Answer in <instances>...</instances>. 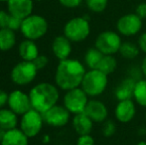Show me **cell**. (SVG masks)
Instances as JSON below:
<instances>
[{"label":"cell","mask_w":146,"mask_h":145,"mask_svg":"<svg viewBox=\"0 0 146 145\" xmlns=\"http://www.w3.org/2000/svg\"><path fill=\"white\" fill-rule=\"evenodd\" d=\"M64 107L71 113L78 114L85 111V109L88 103V95L82 87L67 91L64 95Z\"/></svg>","instance_id":"obj_8"},{"label":"cell","mask_w":146,"mask_h":145,"mask_svg":"<svg viewBox=\"0 0 146 145\" xmlns=\"http://www.w3.org/2000/svg\"><path fill=\"white\" fill-rule=\"evenodd\" d=\"M145 118H146V114H145Z\"/></svg>","instance_id":"obj_42"},{"label":"cell","mask_w":146,"mask_h":145,"mask_svg":"<svg viewBox=\"0 0 146 145\" xmlns=\"http://www.w3.org/2000/svg\"><path fill=\"white\" fill-rule=\"evenodd\" d=\"M104 54L100 52L98 49L96 47L94 48H90L87 50L85 54V64L90 70H94V69H98V65H100V61H102Z\"/></svg>","instance_id":"obj_23"},{"label":"cell","mask_w":146,"mask_h":145,"mask_svg":"<svg viewBox=\"0 0 146 145\" xmlns=\"http://www.w3.org/2000/svg\"><path fill=\"white\" fill-rule=\"evenodd\" d=\"M20 31L26 39L39 40L48 32V22L43 16L31 14L23 19Z\"/></svg>","instance_id":"obj_4"},{"label":"cell","mask_w":146,"mask_h":145,"mask_svg":"<svg viewBox=\"0 0 146 145\" xmlns=\"http://www.w3.org/2000/svg\"><path fill=\"white\" fill-rule=\"evenodd\" d=\"M52 51L59 61H63L69 59L72 53V41L69 40L65 35L57 36L53 40Z\"/></svg>","instance_id":"obj_16"},{"label":"cell","mask_w":146,"mask_h":145,"mask_svg":"<svg viewBox=\"0 0 146 145\" xmlns=\"http://www.w3.org/2000/svg\"><path fill=\"white\" fill-rule=\"evenodd\" d=\"M135 14L141 18V19H146V3L142 2V3L138 4L135 9Z\"/></svg>","instance_id":"obj_34"},{"label":"cell","mask_w":146,"mask_h":145,"mask_svg":"<svg viewBox=\"0 0 146 145\" xmlns=\"http://www.w3.org/2000/svg\"><path fill=\"white\" fill-rule=\"evenodd\" d=\"M86 68L79 60L66 59L60 61L55 73V83L63 91H70L81 87L85 77Z\"/></svg>","instance_id":"obj_1"},{"label":"cell","mask_w":146,"mask_h":145,"mask_svg":"<svg viewBox=\"0 0 146 145\" xmlns=\"http://www.w3.org/2000/svg\"><path fill=\"white\" fill-rule=\"evenodd\" d=\"M17 114L10 109H0V127L5 130H10L17 127Z\"/></svg>","instance_id":"obj_21"},{"label":"cell","mask_w":146,"mask_h":145,"mask_svg":"<svg viewBox=\"0 0 146 145\" xmlns=\"http://www.w3.org/2000/svg\"><path fill=\"white\" fill-rule=\"evenodd\" d=\"M18 53L23 61L33 62L39 56V48L35 41L26 39L19 44Z\"/></svg>","instance_id":"obj_19"},{"label":"cell","mask_w":146,"mask_h":145,"mask_svg":"<svg viewBox=\"0 0 146 145\" xmlns=\"http://www.w3.org/2000/svg\"><path fill=\"white\" fill-rule=\"evenodd\" d=\"M48 63H49V59H48V57L45 56V55H39V56L33 61V64L35 65V67H36L38 71L44 69L45 67L48 65Z\"/></svg>","instance_id":"obj_30"},{"label":"cell","mask_w":146,"mask_h":145,"mask_svg":"<svg viewBox=\"0 0 146 145\" xmlns=\"http://www.w3.org/2000/svg\"><path fill=\"white\" fill-rule=\"evenodd\" d=\"M117 68V61L113 57V55H104L100 65L98 67V70L102 72L106 75H110L113 73Z\"/></svg>","instance_id":"obj_26"},{"label":"cell","mask_w":146,"mask_h":145,"mask_svg":"<svg viewBox=\"0 0 146 145\" xmlns=\"http://www.w3.org/2000/svg\"><path fill=\"white\" fill-rule=\"evenodd\" d=\"M22 21H23V19H21V18L11 15L9 19V23H8V28L13 30L14 32L17 31V30H20L22 26Z\"/></svg>","instance_id":"obj_29"},{"label":"cell","mask_w":146,"mask_h":145,"mask_svg":"<svg viewBox=\"0 0 146 145\" xmlns=\"http://www.w3.org/2000/svg\"><path fill=\"white\" fill-rule=\"evenodd\" d=\"M136 113V107L132 99L120 101L115 107L114 114L115 118L121 123H127L134 118Z\"/></svg>","instance_id":"obj_14"},{"label":"cell","mask_w":146,"mask_h":145,"mask_svg":"<svg viewBox=\"0 0 146 145\" xmlns=\"http://www.w3.org/2000/svg\"><path fill=\"white\" fill-rule=\"evenodd\" d=\"M0 1H1V2H8L9 0H0Z\"/></svg>","instance_id":"obj_40"},{"label":"cell","mask_w":146,"mask_h":145,"mask_svg":"<svg viewBox=\"0 0 146 145\" xmlns=\"http://www.w3.org/2000/svg\"><path fill=\"white\" fill-rule=\"evenodd\" d=\"M139 51L140 49L138 45L126 41V42H122L118 53L122 58L127 59V60H133L139 55Z\"/></svg>","instance_id":"obj_24"},{"label":"cell","mask_w":146,"mask_h":145,"mask_svg":"<svg viewBox=\"0 0 146 145\" xmlns=\"http://www.w3.org/2000/svg\"><path fill=\"white\" fill-rule=\"evenodd\" d=\"M42 114L44 121L53 127H63L67 125L71 117V112L64 105H55Z\"/></svg>","instance_id":"obj_11"},{"label":"cell","mask_w":146,"mask_h":145,"mask_svg":"<svg viewBox=\"0 0 146 145\" xmlns=\"http://www.w3.org/2000/svg\"><path fill=\"white\" fill-rule=\"evenodd\" d=\"M11 14L9 12L0 10V29L3 28H8V23H9V19Z\"/></svg>","instance_id":"obj_32"},{"label":"cell","mask_w":146,"mask_h":145,"mask_svg":"<svg viewBox=\"0 0 146 145\" xmlns=\"http://www.w3.org/2000/svg\"><path fill=\"white\" fill-rule=\"evenodd\" d=\"M38 70L33 62L23 61L13 67L10 73L12 81L18 85H27L35 79Z\"/></svg>","instance_id":"obj_6"},{"label":"cell","mask_w":146,"mask_h":145,"mask_svg":"<svg viewBox=\"0 0 146 145\" xmlns=\"http://www.w3.org/2000/svg\"><path fill=\"white\" fill-rule=\"evenodd\" d=\"M7 5L8 12L21 19L30 16L33 11V0H9Z\"/></svg>","instance_id":"obj_15"},{"label":"cell","mask_w":146,"mask_h":145,"mask_svg":"<svg viewBox=\"0 0 146 145\" xmlns=\"http://www.w3.org/2000/svg\"><path fill=\"white\" fill-rule=\"evenodd\" d=\"M33 1H43V0H33Z\"/></svg>","instance_id":"obj_41"},{"label":"cell","mask_w":146,"mask_h":145,"mask_svg":"<svg viewBox=\"0 0 146 145\" xmlns=\"http://www.w3.org/2000/svg\"><path fill=\"white\" fill-rule=\"evenodd\" d=\"M16 43L15 32L9 28L0 29V51L7 52L11 50Z\"/></svg>","instance_id":"obj_22"},{"label":"cell","mask_w":146,"mask_h":145,"mask_svg":"<svg viewBox=\"0 0 146 145\" xmlns=\"http://www.w3.org/2000/svg\"><path fill=\"white\" fill-rule=\"evenodd\" d=\"M137 45H138L139 49L141 52L146 54V32L142 33L138 37V41H137Z\"/></svg>","instance_id":"obj_35"},{"label":"cell","mask_w":146,"mask_h":145,"mask_svg":"<svg viewBox=\"0 0 146 145\" xmlns=\"http://www.w3.org/2000/svg\"><path fill=\"white\" fill-rule=\"evenodd\" d=\"M122 44L119 33L113 31H104L96 39L94 47L104 55H114L119 52Z\"/></svg>","instance_id":"obj_9"},{"label":"cell","mask_w":146,"mask_h":145,"mask_svg":"<svg viewBox=\"0 0 146 145\" xmlns=\"http://www.w3.org/2000/svg\"><path fill=\"white\" fill-rule=\"evenodd\" d=\"M59 2L66 8H76L81 5L83 0H59Z\"/></svg>","instance_id":"obj_33"},{"label":"cell","mask_w":146,"mask_h":145,"mask_svg":"<svg viewBox=\"0 0 146 145\" xmlns=\"http://www.w3.org/2000/svg\"><path fill=\"white\" fill-rule=\"evenodd\" d=\"M72 124H73L75 131L79 135H85V134L90 133L92 126H94V121L85 112H81V113L75 114L72 120Z\"/></svg>","instance_id":"obj_18"},{"label":"cell","mask_w":146,"mask_h":145,"mask_svg":"<svg viewBox=\"0 0 146 145\" xmlns=\"http://www.w3.org/2000/svg\"><path fill=\"white\" fill-rule=\"evenodd\" d=\"M108 83V75L98 69L90 70L86 73L82 81L81 87L88 97H98L106 91Z\"/></svg>","instance_id":"obj_3"},{"label":"cell","mask_w":146,"mask_h":145,"mask_svg":"<svg viewBox=\"0 0 146 145\" xmlns=\"http://www.w3.org/2000/svg\"><path fill=\"white\" fill-rule=\"evenodd\" d=\"M29 137L17 127L13 129L7 130L4 136L3 140L1 141V145H28Z\"/></svg>","instance_id":"obj_20"},{"label":"cell","mask_w":146,"mask_h":145,"mask_svg":"<svg viewBox=\"0 0 146 145\" xmlns=\"http://www.w3.org/2000/svg\"><path fill=\"white\" fill-rule=\"evenodd\" d=\"M136 81V79H134L131 77H127L124 79H122L114 89V95H115L117 101H120L132 99Z\"/></svg>","instance_id":"obj_17"},{"label":"cell","mask_w":146,"mask_h":145,"mask_svg":"<svg viewBox=\"0 0 146 145\" xmlns=\"http://www.w3.org/2000/svg\"><path fill=\"white\" fill-rule=\"evenodd\" d=\"M84 112L94 122L106 121L108 115V107H106V105L102 101H98V99H90V101H88Z\"/></svg>","instance_id":"obj_13"},{"label":"cell","mask_w":146,"mask_h":145,"mask_svg":"<svg viewBox=\"0 0 146 145\" xmlns=\"http://www.w3.org/2000/svg\"><path fill=\"white\" fill-rule=\"evenodd\" d=\"M8 107L17 115H23L24 113L32 109L29 95H26L22 91L16 89L9 93Z\"/></svg>","instance_id":"obj_12"},{"label":"cell","mask_w":146,"mask_h":145,"mask_svg":"<svg viewBox=\"0 0 146 145\" xmlns=\"http://www.w3.org/2000/svg\"><path fill=\"white\" fill-rule=\"evenodd\" d=\"M6 131H7V130H5V129H4V128L0 127V143H1V141H2V140H3L4 136H5Z\"/></svg>","instance_id":"obj_38"},{"label":"cell","mask_w":146,"mask_h":145,"mask_svg":"<svg viewBox=\"0 0 146 145\" xmlns=\"http://www.w3.org/2000/svg\"><path fill=\"white\" fill-rule=\"evenodd\" d=\"M77 145H94V139L90 134L80 135L77 140Z\"/></svg>","instance_id":"obj_31"},{"label":"cell","mask_w":146,"mask_h":145,"mask_svg":"<svg viewBox=\"0 0 146 145\" xmlns=\"http://www.w3.org/2000/svg\"><path fill=\"white\" fill-rule=\"evenodd\" d=\"M90 33V26L88 16L72 18L64 27V35L72 42H82L88 38Z\"/></svg>","instance_id":"obj_5"},{"label":"cell","mask_w":146,"mask_h":145,"mask_svg":"<svg viewBox=\"0 0 146 145\" xmlns=\"http://www.w3.org/2000/svg\"><path fill=\"white\" fill-rule=\"evenodd\" d=\"M44 122L43 114L38 110L31 109L26 113L21 115L19 125L20 129L29 138H32L40 133Z\"/></svg>","instance_id":"obj_7"},{"label":"cell","mask_w":146,"mask_h":145,"mask_svg":"<svg viewBox=\"0 0 146 145\" xmlns=\"http://www.w3.org/2000/svg\"><path fill=\"white\" fill-rule=\"evenodd\" d=\"M85 1L87 4V7L92 12L102 13L106 10L108 0H85Z\"/></svg>","instance_id":"obj_27"},{"label":"cell","mask_w":146,"mask_h":145,"mask_svg":"<svg viewBox=\"0 0 146 145\" xmlns=\"http://www.w3.org/2000/svg\"><path fill=\"white\" fill-rule=\"evenodd\" d=\"M142 28V19L135 13L125 14L121 16L116 23V29L120 35L125 37L135 36Z\"/></svg>","instance_id":"obj_10"},{"label":"cell","mask_w":146,"mask_h":145,"mask_svg":"<svg viewBox=\"0 0 146 145\" xmlns=\"http://www.w3.org/2000/svg\"><path fill=\"white\" fill-rule=\"evenodd\" d=\"M136 145H146V141H144V140H141V141H139Z\"/></svg>","instance_id":"obj_39"},{"label":"cell","mask_w":146,"mask_h":145,"mask_svg":"<svg viewBox=\"0 0 146 145\" xmlns=\"http://www.w3.org/2000/svg\"><path fill=\"white\" fill-rule=\"evenodd\" d=\"M116 132V124L112 120L106 119V121L102 122V133L104 137H111Z\"/></svg>","instance_id":"obj_28"},{"label":"cell","mask_w":146,"mask_h":145,"mask_svg":"<svg viewBox=\"0 0 146 145\" xmlns=\"http://www.w3.org/2000/svg\"><path fill=\"white\" fill-rule=\"evenodd\" d=\"M133 99L137 105L146 109V79H141L136 81Z\"/></svg>","instance_id":"obj_25"},{"label":"cell","mask_w":146,"mask_h":145,"mask_svg":"<svg viewBox=\"0 0 146 145\" xmlns=\"http://www.w3.org/2000/svg\"><path fill=\"white\" fill-rule=\"evenodd\" d=\"M32 109L44 113L57 105L60 97L59 89L50 83H40L34 85L29 93Z\"/></svg>","instance_id":"obj_2"},{"label":"cell","mask_w":146,"mask_h":145,"mask_svg":"<svg viewBox=\"0 0 146 145\" xmlns=\"http://www.w3.org/2000/svg\"><path fill=\"white\" fill-rule=\"evenodd\" d=\"M8 97H9V95L3 89H0V109L4 107L8 103Z\"/></svg>","instance_id":"obj_36"},{"label":"cell","mask_w":146,"mask_h":145,"mask_svg":"<svg viewBox=\"0 0 146 145\" xmlns=\"http://www.w3.org/2000/svg\"><path fill=\"white\" fill-rule=\"evenodd\" d=\"M141 70H142V73H143V75L145 77V79H146V56H145V58L143 59V61H142V63H141Z\"/></svg>","instance_id":"obj_37"}]
</instances>
